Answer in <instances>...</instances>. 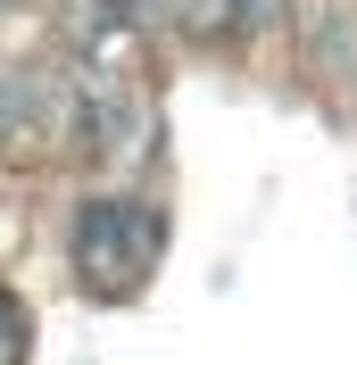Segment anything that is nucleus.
Listing matches in <instances>:
<instances>
[{
  "mask_svg": "<svg viewBox=\"0 0 357 365\" xmlns=\"http://www.w3.org/2000/svg\"><path fill=\"white\" fill-rule=\"evenodd\" d=\"M158 250H166V216H158L150 200H125V191H109V200H84V207H75L67 257H75V274H84V291L125 299L141 274L158 266Z\"/></svg>",
  "mask_w": 357,
  "mask_h": 365,
  "instance_id": "nucleus-1",
  "label": "nucleus"
},
{
  "mask_svg": "<svg viewBox=\"0 0 357 365\" xmlns=\"http://www.w3.org/2000/svg\"><path fill=\"white\" fill-rule=\"evenodd\" d=\"M75 133H84V141H75L84 158H125V150L141 141V108L125 100V91H91L84 116H75Z\"/></svg>",
  "mask_w": 357,
  "mask_h": 365,
  "instance_id": "nucleus-2",
  "label": "nucleus"
},
{
  "mask_svg": "<svg viewBox=\"0 0 357 365\" xmlns=\"http://www.w3.org/2000/svg\"><path fill=\"white\" fill-rule=\"evenodd\" d=\"M308 50H316V67H324V75H357V9H324Z\"/></svg>",
  "mask_w": 357,
  "mask_h": 365,
  "instance_id": "nucleus-3",
  "label": "nucleus"
},
{
  "mask_svg": "<svg viewBox=\"0 0 357 365\" xmlns=\"http://www.w3.org/2000/svg\"><path fill=\"white\" fill-rule=\"evenodd\" d=\"M34 125V83L25 75H0V141H17Z\"/></svg>",
  "mask_w": 357,
  "mask_h": 365,
  "instance_id": "nucleus-4",
  "label": "nucleus"
},
{
  "mask_svg": "<svg viewBox=\"0 0 357 365\" xmlns=\"http://www.w3.org/2000/svg\"><path fill=\"white\" fill-rule=\"evenodd\" d=\"M291 17V0H233V34H266Z\"/></svg>",
  "mask_w": 357,
  "mask_h": 365,
  "instance_id": "nucleus-5",
  "label": "nucleus"
},
{
  "mask_svg": "<svg viewBox=\"0 0 357 365\" xmlns=\"http://www.w3.org/2000/svg\"><path fill=\"white\" fill-rule=\"evenodd\" d=\"M17 357H25V316L0 299V365H17Z\"/></svg>",
  "mask_w": 357,
  "mask_h": 365,
  "instance_id": "nucleus-6",
  "label": "nucleus"
}]
</instances>
